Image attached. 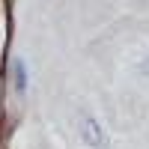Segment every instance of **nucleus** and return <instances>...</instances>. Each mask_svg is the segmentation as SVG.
<instances>
[{
  "instance_id": "1",
  "label": "nucleus",
  "mask_w": 149,
  "mask_h": 149,
  "mask_svg": "<svg viewBox=\"0 0 149 149\" xmlns=\"http://www.w3.org/2000/svg\"><path fill=\"white\" fill-rule=\"evenodd\" d=\"M95 131H98V128H95V122H93V119H86V131H84V137H86V143H93V146L102 143V137H98Z\"/></svg>"
},
{
  "instance_id": "2",
  "label": "nucleus",
  "mask_w": 149,
  "mask_h": 149,
  "mask_svg": "<svg viewBox=\"0 0 149 149\" xmlns=\"http://www.w3.org/2000/svg\"><path fill=\"white\" fill-rule=\"evenodd\" d=\"M15 74H18V90H24V86H27V78H24V63L15 66Z\"/></svg>"
},
{
  "instance_id": "3",
  "label": "nucleus",
  "mask_w": 149,
  "mask_h": 149,
  "mask_svg": "<svg viewBox=\"0 0 149 149\" xmlns=\"http://www.w3.org/2000/svg\"><path fill=\"white\" fill-rule=\"evenodd\" d=\"M140 72H149V60H146V63H143V66H140Z\"/></svg>"
}]
</instances>
